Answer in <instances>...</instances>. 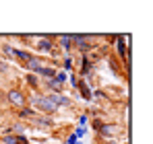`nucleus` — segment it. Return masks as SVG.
<instances>
[{"mask_svg": "<svg viewBox=\"0 0 153 144\" xmlns=\"http://www.w3.org/2000/svg\"><path fill=\"white\" fill-rule=\"evenodd\" d=\"M54 80H56V82H60V84H64V80H66V74H64V72H58V74L54 76Z\"/></svg>", "mask_w": 153, "mask_h": 144, "instance_id": "obj_8", "label": "nucleus"}, {"mask_svg": "<svg viewBox=\"0 0 153 144\" xmlns=\"http://www.w3.org/2000/svg\"><path fill=\"white\" fill-rule=\"evenodd\" d=\"M33 103H35L42 111H48V113H54V111H56V105L52 103L48 97H35V99H33Z\"/></svg>", "mask_w": 153, "mask_h": 144, "instance_id": "obj_1", "label": "nucleus"}, {"mask_svg": "<svg viewBox=\"0 0 153 144\" xmlns=\"http://www.w3.org/2000/svg\"><path fill=\"white\" fill-rule=\"evenodd\" d=\"M17 144H27L25 138H17Z\"/></svg>", "mask_w": 153, "mask_h": 144, "instance_id": "obj_13", "label": "nucleus"}, {"mask_svg": "<svg viewBox=\"0 0 153 144\" xmlns=\"http://www.w3.org/2000/svg\"><path fill=\"white\" fill-rule=\"evenodd\" d=\"M8 101H10L13 105H17V107H23V105H25V97L21 95L19 91H10V93H8Z\"/></svg>", "mask_w": 153, "mask_h": 144, "instance_id": "obj_2", "label": "nucleus"}, {"mask_svg": "<svg viewBox=\"0 0 153 144\" xmlns=\"http://www.w3.org/2000/svg\"><path fill=\"white\" fill-rule=\"evenodd\" d=\"M108 144H114V142H108Z\"/></svg>", "mask_w": 153, "mask_h": 144, "instance_id": "obj_14", "label": "nucleus"}, {"mask_svg": "<svg viewBox=\"0 0 153 144\" xmlns=\"http://www.w3.org/2000/svg\"><path fill=\"white\" fill-rule=\"evenodd\" d=\"M118 51L122 58H126V51H124V37H118Z\"/></svg>", "mask_w": 153, "mask_h": 144, "instance_id": "obj_6", "label": "nucleus"}, {"mask_svg": "<svg viewBox=\"0 0 153 144\" xmlns=\"http://www.w3.org/2000/svg\"><path fill=\"white\" fill-rule=\"evenodd\" d=\"M60 41H62V46L68 49L71 48V35H64V37H60Z\"/></svg>", "mask_w": 153, "mask_h": 144, "instance_id": "obj_9", "label": "nucleus"}, {"mask_svg": "<svg viewBox=\"0 0 153 144\" xmlns=\"http://www.w3.org/2000/svg\"><path fill=\"white\" fill-rule=\"evenodd\" d=\"M76 87H79V89L83 91V97H85V99H91V93H89V89H87V87H85V84H83L81 80H79V84H76Z\"/></svg>", "mask_w": 153, "mask_h": 144, "instance_id": "obj_7", "label": "nucleus"}, {"mask_svg": "<svg viewBox=\"0 0 153 144\" xmlns=\"http://www.w3.org/2000/svg\"><path fill=\"white\" fill-rule=\"evenodd\" d=\"M4 144H17V138L15 136H4Z\"/></svg>", "mask_w": 153, "mask_h": 144, "instance_id": "obj_10", "label": "nucleus"}, {"mask_svg": "<svg viewBox=\"0 0 153 144\" xmlns=\"http://www.w3.org/2000/svg\"><path fill=\"white\" fill-rule=\"evenodd\" d=\"M39 48H42V49H50V48H52L50 39H48V41H42V46H39Z\"/></svg>", "mask_w": 153, "mask_h": 144, "instance_id": "obj_11", "label": "nucleus"}, {"mask_svg": "<svg viewBox=\"0 0 153 144\" xmlns=\"http://www.w3.org/2000/svg\"><path fill=\"white\" fill-rule=\"evenodd\" d=\"M48 87H50L54 93H60V91H62V84H60V82H56L54 78H50V80H48Z\"/></svg>", "mask_w": 153, "mask_h": 144, "instance_id": "obj_4", "label": "nucleus"}, {"mask_svg": "<svg viewBox=\"0 0 153 144\" xmlns=\"http://www.w3.org/2000/svg\"><path fill=\"white\" fill-rule=\"evenodd\" d=\"M27 80H29V82H31V87H35V84H37V82H35V76H29V78H27Z\"/></svg>", "mask_w": 153, "mask_h": 144, "instance_id": "obj_12", "label": "nucleus"}, {"mask_svg": "<svg viewBox=\"0 0 153 144\" xmlns=\"http://www.w3.org/2000/svg\"><path fill=\"white\" fill-rule=\"evenodd\" d=\"M48 99H50L56 107H58V105H68V99H66V97H62L60 93H54V95H50Z\"/></svg>", "mask_w": 153, "mask_h": 144, "instance_id": "obj_3", "label": "nucleus"}, {"mask_svg": "<svg viewBox=\"0 0 153 144\" xmlns=\"http://www.w3.org/2000/svg\"><path fill=\"white\" fill-rule=\"evenodd\" d=\"M39 74H44V76H48V78H54V76H56V72L52 70V68H48V66H44V68H39Z\"/></svg>", "mask_w": 153, "mask_h": 144, "instance_id": "obj_5", "label": "nucleus"}]
</instances>
